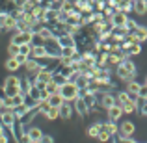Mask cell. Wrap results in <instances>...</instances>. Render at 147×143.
Wrapping results in <instances>:
<instances>
[{
  "instance_id": "6da1fadb",
  "label": "cell",
  "mask_w": 147,
  "mask_h": 143,
  "mask_svg": "<svg viewBox=\"0 0 147 143\" xmlns=\"http://www.w3.org/2000/svg\"><path fill=\"white\" fill-rule=\"evenodd\" d=\"M21 84H22V78L21 76H15V75H9L4 78V91H6V97H15L17 93H21Z\"/></svg>"
},
{
  "instance_id": "7a4b0ae2",
  "label": "cell",
  "mask_w": 147,
  "mask_h": 143,
  "mask_svg": "<svg viewBox=\"0 0 147 143\" xmlns=\"http://www.w3.org/2000/svg\"><path fill=\"white\" fill-rule=\"evenodd\" d=\"M58 93H61V97H63L65 100L75 102V100L80 97V93H82V89L78 87V84H76V82H65V84H61V87H60Z\"/></svg>"
},
{
  "instance_id": "3957f363",
  "label": "cell",
  "mask_w": 147,
  "mask_h": 143,
  "mask_svg": "<svg viewBox=\"0 0 147 143\" xmlns=\"http://www.w3.org/2000/svg\"><path fill=\"white\" fill-rule=\"evenodd\" d=\"M34 36H36V32H22V30H15V32H11V43L15 45H28V43H34Z\"/></svg>"
},
{
  "instance_id": "277c9868",
  "label": "cell",
  "mask_w": 147,
  "mask_h": 143,
  "mask_svg": "<svg viewBox=\"0 0 147 143\" xmlns=\"http://www.w3.org/2000/svg\"><path fill=\"white\" fill-rule=\"evenodd\" d=\"M117 104V100H115V95L110 93V91H102V93L99 95V108L100 110H110L112 106H115Z\"/></svg>"
},
{
  "instance_id": "5b68a950",
  "label": "cell",
  "mask_w": 147,
  "mask_h": 143,
  "mask_svg": "<svg viewBox=\"0 0 147 143\" xmlns=\"http://www.w3.org/2000/svg\"><path fill=\"white\" fill-rule=\"evenodd\" d=\"M45 47H47L50 58H60L61 45H60V39H58V37H50V39H47L45 41Z\"/></svg>"
},
{
  "instance_id": "8992f818",
  "label": "cell",
  "mask_w": 147,
  "mask_h": 143,
  "mask_svg": "<svg viewBox=\"0 0 147 143\" xmlns=\"http://www.w3.org/2000/svg\"><path fill=\"white\" fill-rule=\"evenodd\" d=\"M119 134L125 136V138H132L134 134H136V123L130 121V119L121 121V125H119Z\"/></svg>"
},
{
  "instance_id": "52a82bcc",
  "label": "cell",
  "mask_w": 147,
  "mask_h": 143,
  "mask_svg": "<svg viewBox=\"0 0 147 143\" xmlns=\"http://www.w3.org/2000/svg\"><path fill=\"white\" fill-rule=\"evenodd\" d=\"M17 119H19V117L15 115V111H9V110H7V111H2V119H0V123H2V125L7 128V132L11 134V130H13V125L17 123Z\"/></svg>"
},
{
  "instance_id": "ba28073f",
  "label": "cell",
  "mask_w": 147,
  "mask_h": 143,
  "mask_svg": "<svg viewBox=\"0 0 147 143\" xmlns=\"http://www.w3.org/2000/svg\"><path fill=\"white\" fill-rule=\"evenodd\" d=\"M129 13H125V11L121 9H115L114 17H112V24H114V28H123V26H127V22H129Z\"/></svg>"
},
{
  "instance_id": "9c48e42d",
  "label": "cell",
  "mask_w": 147,
  "mask_h": 143,
  "mask_svg": "<svg viewBox=\"0 0 147 143\" xmlns=\"http://www.w3.org/2000/svg\"><path fill=\"white\" fill-rule=\"evenodd\" d=\"M75 113H76V111H75V104L69 102V100H65V102L61 104V108H60V119L69 121V119H71Z\"/></svg>"
},
{
  "instance_id": "30bf717a",
  "label": "cell",
  "mask_w": 147,
  "mask_h": 143,
  "mask_svg": "<svg viewBox=\"0 0 147 143\" xmlns=\"http://www.w3.org/2000/svg\"><path fill=\"white\" fill-rule=\"evenodd\" d=\"M115 76H117L121 82H125V84L136 80V75H134V73H129L125 67H123V65H117V67H115Z\"/></svg>"
},
{
  "instance_id": "8fae6325",
  "label": "cell",
  "mask_w": 147,
  "mask_h": 143,
  "mask_svg": "<svg viewBox=\"0 0 147 143\" xmlns=\"http://www.w3.org/2000/svg\"><path fill=\"white\" fill-rule=\"evenodd\" d=\"M125 115V110H123L121 104H115V106H112L110 110H106V117L110 119V121H121V117Z\"/></svg>"
},
{
  "instance_id": "7c38bea8",
  "label": "cell",
  "mask_w": 147,
  "mask_h": 143,
  "mask_svg": "<svg viewBox=\"0 0 147 143\" xmlns=\"http://www.w3.org/2000/svg\"><path fill=\"white\" fill-rule=\"evenodd\" d=\"M73 104H75V111H76V115H80V117H88V115H91L90 108H88L86 100H84L82 97H78V99H76Z\"/></svg>"
},
{
  "instance_id": "4fadbf2b",
  "label": "cell",
  "mask_w": 147,
  "mask_h": 143,
  "mask_svg": "<svg viewBox=\"0 0 147 143\" xmlns=\"http://www.w3.org/2000/svg\"><path fill=\"white\" fill-rule=\"evenodd\" d=\"M24 71H26V75H37V73L41 71V63H39V60H36V58H28V61H26L24 65Z\"/></svg>"
},
{
  "instance_id": "5bb4252c",
  "label": "cell",
  "mask_w": 147,
  "mask_h": 143,
  "mask_svg": "<svg viewBox=\"0 0 147 143\" xmlns=\"http://www.w3.org/2000/svg\"><path fill=\"white\" fill-rule=\"evenodd\" d=\"M32 58H36V60H45V58H49V50H47V47H45V45H34Z\"/></svg>"
},
{
  "instance_id": "9a60e30c",
  "label": "cell",
  "mask_w": 147,
  "mask_h": 143,
  "mask_svg": "<svg viewBox=\"0 0 147 143\" xmlns=\"http://www.w3.org/2000/svg\"><path fill=\"white\" fill-rule=\"evenodd\" d=\"M39 115H43L47 121H56V119H60V108H54V106H50L47 111H43V113H39Z\"/></svg>"
},
{
  "instance_id": "2e32d148",
  "label": "cell",
  "mask_w": 147,
  "mask_h": 143,
  "mask_svg": "<svg viewBox=\"0 0 147 143\" xmlns=\"http://www.w3.org/2000/svg\"><path fill=\"white\" fill-rule=\"evenodd\" d=\"M100 132H102V121H97L95 125L88 126V130H86L88 138H99V134H100Z\"/></svg>"
},
{
  "instance_id": "e0dca14e",
  "label": "cell",
  "mask_w": 147,
  "mask_h": 143,
  "mask_svg": "<svg viewBox=\"0 0 147 143\" xmlns=\"http://www.w3.org/2000/svg\"><path fill=\"white\" fill-rule=\"evenodd\" d=\"M58 39H60L61 47H75L76 45V37L71 36V34H63V36H60ZM76 47H78V45H76Z\"/></svg>"
},
{
  "instance_id": "ac0fdd59",
  "label": "cell",
  "mask_w": 147,
  "mask_h": 143,
  "mask_svg": "<svg viewBox=\"0 0 147 143\" xmlns=\"http://www.w3.org/2000/svg\"><path fill=\"white\" fill-rule=\"evenodd\" d=\"M134 15H140V17L147 15V2L145 0H134Z\"/></svg>"
},
{
  "instance_id": "d6986e66",
  "label": "cell",
  "mask_w": 147,
  "mask_h": 143,
  "mask_svg": "<svg viewBox=\"0 0 147 143\" xmlns=\"http://www.w3.org/2000/svg\"><path fill=\"white\" fill-rule=\"evenodd\" d=\"M102 130H106L110 136H119V126L115 125V121H110V119L108 123H102Z\"/></svg>"
},
{
  "instance_id": "ffe728a7",
  "label": "cell",
  "mask_w": 147,
  "mask_h": 143,
  "mask_svg": "<svg viewBox=\"0 0 147 143\" xmlns=\"http://www.w3.org/2000/svg\"><path fill=\"white\" fill-rule=\"evenodd\" d=\"M123 110H125V113H134L136 110H140V100H134V99L127 100L123 104Z\"/></svg>"
},
{
  "instance_id": "44dd1931",
  "label": "cell",
  "mask_w": 147,
  "mask_h": 143,
  "mask_svg": "<svg viewBox=\"0 0 147 143\" xmlns=\"http://www.w3.org/2000/svg\"><path fill=\"white\" fill-rule=\"evenodd\" d=\"M4 67H6L9 73H15V71H19L22 65L17 61V58H9V56H7V60H6V63H4Z\"/></svg>"
},
{
  "instance_id": "7402d4cb",
  "label": "cell",
  "mask_w": 147,
  "mask_h": 143,
  "mask_svg": "<svg viewBox=\"0 0 147 143\" xmlns=\"http://www.w3.org/2000/svg\"><path fill=\"white\" fill-rule=\"evenodd\" d=\"M26 132L30 134V138H32L34 141H39L41 138L45 136V132H43V130L39 128V126H30V128H26Z\"/></svg>"
},
{
  "instance_id": "603a6c76",
  "label": "cell",
  "mask_w": 147,
  "mask_h": 143,
  "mask_svg": "<svg viewBox=\"0 0 147 143\" xmlns=\"http://www.w3.org/2000/svg\"><path fill=\"white\" fill-rule=\"evenodd\" d=\"M65 102V99L61 97V93H52L50 95V99H49V104L50 106H54V108H61V104Z\"/></svg>"
},
{
  "instance_id": "cb8c5ba5",
  "label": "cell",
  "mask_w": 147,
  "mask_h": 143,
  "mask_svg": "<svg viewBox=\"0 0 147 143\" xmlns=\"http://www.w3.org/2000/svg\"><path fill=\"white\" fill-rule=\"evenodd\" d=\"M119 65H123V67H125L129 73H134V75L138 73V69H136V63L132 61V56H127V58H125V60H123Z\"/></svg>"
},
{
  "instance_id": "d4e9b609",
  "label": "cell",
  "mask_w": 147,
  "mask_h": 143,
  "mask_svg": "<svg viewBox=\"0 0 147 143\" xmlns=\"http://www.w3.org/2000/svg\"><path fill=\"white\" fill-rule=\"evenodd\" d=\"M39 6H41V2H37V0H26V4L22 6V9H24L26 13H34Z\"/></svg>"
},
{
  "instance_id": "484cf974",
  "label": "cell",
  "mask_w": 147,
  "mask_h": 143,
  "mask_svg": "<svg viewBox=\"0 0 147 143\" xmlns=\"http://www.w3.org/2000/svg\"><path fill=\"white\" fill-rule=\"evenodd\" d=\"M134 34H136V37H138V41H140V43H145V41H147V26H142L140 24Z\"/></svg>"
},
{
  "instance_id": "4316f807",
  "label": "cell",
  "mask_w": 147,
  "mask_h": 143,
  "mask_svg": "<svg viewBox=\"0 0 147 143\" xmlns=\"http://www.w3.org/2000/svg\"><path fill=\"white\" fill-rule=\"evenodd\" d=\"M115 100H117V104H121V106H123L127 100H130V93L127 89L125 91H117V93H115Z\"/></svg>"
},
{
  "instance_id": "83f0119b",
  "label": "cell",
  "mask_w": 147,
  "mask_h": 143,
  "mask_svg": "<svg viewBox=\"0 0 147 143\" xmlns=\"http://www.w3.org/2000/svg\"><path fill=\"white\" fill-rule=\"evenodd\" d=\"M140 87H142V84L136 82V80H132V82L127 84V91H129L130 95H138V93H140Z\"/></svg>"
},
{
  "instance_id": "f1b7e54d",
  "label": "cell",
  "mask_w": 147,
  "mask_h": 143,
  "mask_svg": "<svg viewBox=\"0 0 147 143\" xmlns=\"http://www.w3.org/2000/svg\"><path fill=\"white\" fill-rule=\"evenodd\" d=\"M6 50H7V56H9V58H15L19 52H21V47L9 41V45H7V48H6Z\"/></svg>"
},
{
  "instance_id": "f546056e",
  "label": "cell",
  "mask_w": 147,
  "mask_h": 143,
  "mask_svg": "<svg viewBox=\"0 0 147 143\" xmlns=\"http://www.w3.org/2000/svg\"><path fill=\"white\" fill-rule=\"evenodd\" d=\"M7 19H9V11H0V32H4Z\"/></svg>"
},
{
  "instance_id": "4dcf8cb0",
  "label": "cell",
  "mask_w": 147,
  "mask_h": 143,
  "mask_svg": "<svg viewBox=\"0 0 147 143\" xmlns=\"http://www.w3.org/2000/svg\"><path fill=\"white\" fill-rule=\"evenodd\" d=\"M52 80H54V82H56V84H60V86H61V84H65V82H67V78H65V76L61 75L60 71H56V73H54Z\"/></svg>"
},
{
  "instance_id": "1f68e13d",
  "label": "cell",
  "mask_w": 147,
  "mask_h": 143,
  "mask_svg": "<svg viewBox=\"0 0 147 143\" xmlns=\"http://www.w3.org/2000/svg\"><path fill=\"white\" fill-rule=\"evenodd\" d=\"M112 138H114V136H110V134H108L106 130H102V132L99 134V138H97V140H99V141H102V143H108V141L112 140Z\"/></svg>"
},
{
  "instance_id": "d6a6232c",
  "label": "cell",
  "mask_w": 147,
  "mask_h": 143,
  "mask_svg": "<svg viewBox=\"0 0 147 143\" xmlns=\"http://www.w3.org/2000/svg\"><path fill=\"white\" fill-rule=\"evenodd\" d=\"M138 26H140V24H138V22L134 21V19H129V22H127V26H125V28L129 30V32H136V28H138Z\"/></svg>"
},
{
  "instance_id": "836d02e7",
  "label": "cell",
  "mask_w": 147,
  "mask_h": 143,
  "mask_svg": "<svg viewBox=\"0 0 147 143\" xmlns=\"http://www.w3.org/2000/svg\"><path fill=\"white\" fill-rule=\"evenodd\" d=\"M17 143H34V140L30 138V134H28V132H24V134H22V136L17 140Z\"/></svg>"
},
{
  "instance_id": "e575fe53",
  "label": "cell",
  "mask_w": 147,
  "mask_h": 143,
  "mask_svg": "<svg viewBox=\"0 0 147 143\" xmlns=\"http://www.w3.org/2000/svg\"><path fill=\"white\" fill-rule=\"evenodd\" d=\"M114 143H136V141H132L130 138H125V136H121V134H119V136L114 140Z\"/></svg>"
},
{
  "instance_id": "d590c367",
  "label": "cell",
  "mask_w": 147,
  "mask_h": 143,
  "mask_svg": "<svg viewBox=\"0 0 147 143\" xmlns=\"http://www.w3.org/2000/svg\"><path fill=\"white\" fill-rule=\"evenodd\" d=\"M138 111H140L144 117H147V100H140V110Z\"/></svg>"
},
{
  "instance_id": "8d00e7d4",
  "label": "cell",
  "mask_w": 147,
  "mask_h": 143,
  "mask_svg": "<svg viewBox=\"0 0 147 143\" xmlns=\"http://www.w3.org/2000/svg\"><path fill=\"white\" fill-rule=\"evenodd\" d=\"M39 141H41V143H54V138H52V136H49V134H45V136L41 138Z\"/></svg>"
},
{
  "instance_id": "74e56055",
  "label": "cell",
  "mask_w": 147,
  "mask_h": 143,
  "mask_svg": "<svg viewBox=\"0 0 147 143\" xmlns=\"http://www.w3.org/2000/svg\"><path fill=\"white\" fill-rule=\"evenodd\" d=\"M50 95H52V93H50V91L43 89V91H41V100H49V99H50Z\"/></svg>"
},
{
  "instance_id": "f35d334b",
  "label": "cell",
  "mask_w": 147,
  "mask_h": 143,
  "mask_svg": "<svg viewBox=\"0 0 147 143\" xmlns=\"http://www.w3.org/2000/svg\"><path fill=\"white\" fill-rule=\"evenodd\" d=\"M26 4V0H13V7H22Z\"/></svg>"
},
{
  "instance_id": "ab89813d",
  "label": "cell",
  "mask_w": 147,
  "mask_h": 143,
  "mask_svg": "<svg viewBox=\"0 0 147 143\" xmlns=\"http://www.w3.org/2000/svg\"><path fill=\"white\" fill-rule=\"evenodd\" d=\"M0 143H7V134H2V136H0Z\"/></svg>"
},
{
  "instance_id": "60d3db41",
  "label": "cell",
  "mask_w": 147,
  "mask_h": 143,
  "mask_svg": "<svg viewBox=\"0 0 147 143\" xmlns=\"http://www.w3.org/2000/svg\"><path fill=\"white\" fill-rule=\"evenodd\" d=\"M2 108H4V99L0 97V110H2Z\"/></svg>"
},
{
  "instance_id": "b9f144b4",
  "label": "cell",
  "mask_w": 147,
  "mask_h": 143,
  "mask_svg": "<svg viewBox=\"0 0 147 143\" xmlns=\"http://www.w3.org/2000/svg\"><path fill=\"white\" fill-rule=\"evenodd\" d=\"M37 2H45V0H37Z\"/></svg>"
},
{
  "instance_id": "7bdbcfd3",
  "label": "cell",
  "mask_w": 147,
  "mask_h": 143,
  "mask_svg": "<svg viewBox=\"0 0 147 143\" xmlns=\"http://www.w3.org/2000/svg\"><path fill=\"white\" fill-rule=\"evenodd\" d=\"M145 82H147V76H145Z\"/></svg>"
},
{
  "instance_id": "ee69618b",
  "label": "cell",
  "mask_w": 147,
  "mask_h": 143,
  "mask_svg": "<svg viewBox=\"0 0 147 143\" xmlns=\"http://www.w3.org/2000/svg\"><path fill=\"white\" fill-rule=\"evenodd\" d=\"M145 2H147V0H145Z\"/></svg>"
}]
</instances>
